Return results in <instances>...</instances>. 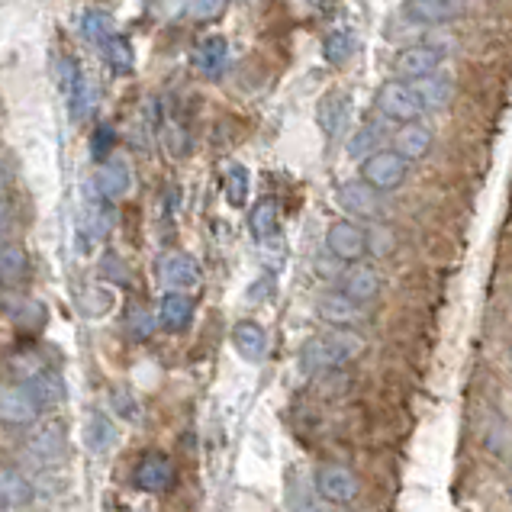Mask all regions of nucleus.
<instances>
[{
	"label": "nucleus",
	"mask_w": 512,
	"mask_h": 512,
	"mask_svg": "<svg viewBox=\"0 0 512 512\" xmlns=\"http://www.w3.org/2000/svg\"><path fill=\"white\" fill-rule=\"evenodd\" d=\"M351 52H355V36H351V29H332V33L326 36L323 42V55L329 65H342L351 58Z\"/></svg>",
	"instance_id": "obj_27"
},
{
	"label": "nucleus",
	"mask_w": 512,
	"mask_h": 512,
	"mask_svg": "<svg viewBox=\"0 0 512 512\" xmlns=\"http://www.w3.org/2000/svg\"><path fill=\"white\" fill-rule=\"evenodd\" d=\"M248 229L258 242H271L281 232V203L274 197H261L248 213Z\"/></svg>",
	"instance_id": "obj_20"
},
{
	"label": "nucleus",
	"mask_w": 512,
	"mask_h": 512,
	"mask_svg": "<svg viewBox=\"0 0 512 512\" xmlns=\"http://www.w3.org/2000/svg\"><path fill=\"white\" fill-rule=\"evenodd\" d=\"M313 487L319 493V500L335 503V506H348V503L358 500L361 480L345 464H319L316 474H313Z\"/></svg>",
	"instance_id": "obj_4"
},
{
	"label": "nucleus",
	"mask_w": 512,
	"mask_h": 512,
	"mask_svg": "<svg viewBox=\"0 0 512 512\" xmlns=\"http://www.w3.org/2000/svg\"><path fill=\"white\" fill-rule=\"evenodd\" d=\"M26 455L33 464L39 467H55L58 461H62L68 455V429L65 422H36L33 435L26 438Z\"/></svg>",
	"instance_id": "obj_6"
},
{
	"label": "nucleus",
	"mask_w": 512,
	"mask_h": 512,
	"mask_svg": "<svg viewBox=\"0 0 512 512\" xmlns=\"http://www.w3.org/2000/svg\"><path fill=\"white\" fill-rule=\"evenodd\" d=\"M377 110L384 120L390 123H419V116L426 113L422 107V97L413 84L406 81H387L384 87L377 91Z\"/></svg>",
	"instance_id": "obj_2"
},
{
	"label": "nucleus",
	"mask_w": 512,
	"mask_h": 512,
	"mask_svg": "<svg viewBox=\"0 0 512 512\" xmlns=\"http://www.w3.org/2000/svg\"><path fill=\"white\" fill-rule=\"evenodd\" d=\"M197 316V303L190 294H178V290H168L158 303V316L155 323H162L168 332H184Z\"/></svg>",
	"instance_id": "obj_16"
},
{
	"label": "nucleus",
	"mask_w": 512,
	"mask_h": 512,
	"mask_svg": "<svg viewBox=\"0 0 512 512\" xmlns=\"http://www.w3.org/2000/svg\"><path fill=\"white\" fill-rule=\"evenodd\" d=\"M409 174V162L393 152V149H377L361 162V181L377 194H390L397 190Z\"/></svg>",
	"instance_id": "obj_3"
},
{
	"label": "nucleus",
	"mask_w": 512,
	"mask_h": 512,
	"mask_svg": "<svg viewBox=\"0 0 512 512\" xmlns=\"http://www.w3.org/2000/svg\"><path fill=\"white\" fill-rule=\"evenodd\" d=\"M316 316L329 323L332 329H355L364 319V306L348 300L345 294H326L316 303Z\"/></svg>",
	"instance_id": "obj_14"
},
{
	"label": "nucleus",
	"mask_w": 512,
	"mask_h": 512,
	"mask_svg": "<svg viewBox=\"0 0 512 512\" xmlns=\"http://www.w3.org/2000/svg\"><path fill=\"white\" fill-rule=\"evenodd\" d=\"M442 68V52L435 46H409L393 58V75L397 81H426Z\"/></svg>",
	"instance_id": "obj_8"
},
{
	"label": "nucleus",
	"mask_w": 512,
	"mask_h": 512,
	"mask_svg": "<svg viewBox=\"0 0 512 512\" xmlns=\"http://www.w3.org/2000/svg\"><path fill=\"white\" fill-rule=\"evenodd\" d=\"M300 512H348L345 506H335V503H310V506H303Z\"/></svg>",
	"instance_id": "obj_37"
},
{
	"label": "nucleus",
	"mask_w": 512,
	"mask_h": 512,
	"mask_svg": "<svg viewBox=\"0 0 512 512\" xmlns=\"http://www.w3.org/2000/svg\"><path fill=\"white\" fill-rule=\"evenodd\" d=\"M65 94H68V104H71V120H87V113H91L97 104V91L81 68L75 71V78H71V84L65 87Z\"/></svg>",
	"instance_id": "obj_23"
},
{
	"label": "nucleus",
	"mask_w": 512,
	"mask_h": 512,
	"mask_svg": "<svg viewBox=\"0 0 512 512\" xmlns=\"http://www.w3.org/2000/svg\"><path fill=\"white\" fill-rule=\"evenodd\" d=\"M158 274H162V284L168 290H178V294H190V290H197L203 274H200V265L194 255L187 252H171L162 258V265H158Z\"/></svg>",
	"instance_id": "obj_9"
},
{
	"label": "nucleus",
	"mask_w": 512,
	"mask_h": 512,
	"mask_svg": "<svg viewBox=\"0 0 512 512\" xmlns=\"http://www.w3.org/2000/svg\"><path fill=\"white\" fill-rule=\"evenodd\" d=\"M0 512H4V509H0Z\"/></svg>",
	"instance_id": "obj_41"
},
{
	"label": "nucleus",
	"mask_w": 512,
	"mask_h": 512,
	"mask_svg": "<svg viewBox=\"0 0 512 512\" xmlns=\"http://www.w3.org/2000/svg\"><path fill=\"white\" fill-rule=\"evenodd\" d=\"M42 416L39 403L33 400V393H29L23 384L17 380H0V426H13V429H29L36 426Z\"/></svg>",
	"instance_id": "obj_5"
},
{
	"label": "nucleus",
	"mask_w": 512,
	"mask_h": 512,
	"mask_svg": "<svg viewBox=\"0 0 512 512\" xmlns=\"http://www.w3.org/2000/svg\"><path fill=\"white\" fill-rule=\"evenodd\" d=\"M364 351V339L355 329H332L326 335H316L300 351V368L306 374H326L351 364Z\"/></svg>",
	"instance_id": "obj_1"
},
{
	"label": "nucleus",
	"mask_w": 512,
	"mask_h": 512,
	"mask_svg": "<svg viewBox=\"0 0 512 512\" xmlns=\"http://www.w3.org/2000/svg\"><path fill=\"white\" fill-rule=\"evenodd\" d=\"M152 323H155L152 316H145V313H136V339H145V335L152 332Z\"/></svg>",
	"instance_id": "obj_36"
},
{
	"label": "nucleus",
	"mask_w": 512,
	"mask_h": 512,
	"mask_svg": "<svg viewBox=\"0 0 512 512\" xmlns=\"http://www.w3.org/2000/svg\"><path fill=\"white\" fill-rule=\"evenodd\" d=\"M232 345H236V351L248 364H261L268 358V332L261 323H255V319L236 323V329H232Z\"/></svg>",
	"instance_id": "obj_17"
},
{
	"label": "nucleus",
	"mask_w": 512,
	"mask_h": 512,
	"mask_svg": "<svg viewBox=\"0 0 512 512\" xmlns=\"http://www.w3.org/2000/svg\"><path fill=\"white\" fill-rule=\"evenodd\" d=\"M29 271V258L20 245L4 242L0 245V281H23Z\"/></svg>",
	"instance_id": "obj_25"
},
{
	"label": "nucleus",
	"mask_w": 512,
	"mask_h": 512,
	"mask_svg": "<svg viewBox=\"0 0 512 512\" xmlns=\"http://www.w3.org/2000/svg\"><path fill=\"white\" fill-rule=\"evenodd\" d=\"M306 4H310V7H316V10H332V4H335V0H306Z\"/></svg>",
	"instance_id": "obj_39"
},
{
	"label": "nucleus",
	"mask_w": 512,
	"mask_h": 512,
	"mask_svg": "<svg viewBox=\"0 0 512 512\" xmlns=\"http://www.w3.org/2000/svg\"><path fill=\"white\" fill-rule=\"evenodd\" d=\"M87 187L107 203L120 200L129 194V187H133V171H129V165L120 162V158H110V162H100V168L94 171V181Z\"/></svg>",
	"instance_id": "obj_13"
},
{
	"label": "nucleus",
	"mask_w": 512,
	"mask_h": 512,
	"mask_svg": "<svg viewBox=\"0 0 512 512\" xmlns=\"http://www.w3.org/2000/svg\"><path fill=\"white\" fill-rule=\"evenodd\" d=\"M226 200L232 203V207H245V200H248V168L245 165L229 168V174H226Z\"/></svg>",
	"instance_id": "obj_30"
},
{
	"label": "nucleus",
	"mask_w": 512,
	"mask_h": 512,
	"mask_svg": "<svg viewBox=\"0 0 512 512\" xmlns=\"http://www.w3.org/2000/svg\"><path fill=\"white\" fill-rule=\"evenodd\" d=\"M7 226H10V200L4 190H0V229H7Z\"/></svg>",
	"instance_id": "obj_38"
},
{
	"label": "nucleus",
	"mask_w": 512,
	"mask_h": 512,
	"mask_svg": "<svg viewBox=\"0 0 512 512\" xmlns=\"http://www.w3.org/2000/svg\"><path fill=\"white\" fill-rule=\"evenodd\" d=\"M0 245H4V239H0Z\"/></svg>",
	"instance_id": "obj_40"
},
{
	"label": "nucleus",
	"mask_w": 512,
	"mask_h": 512,
	"mask_svg": "<svg viewBox=\"0 0 512 512\" xmlns=\"http://www.w3.org/2000/svg\"><path fill=\"white\" fill-rule=\"evenodd\" d=\"M104 145H107V149L113 145V129L110 126H100L97 129V139H94V155L97 158H104Z\"/></svg>",
	"instance_id": "obj_35"
},
{
	"label": "nucleus",
	"mask_w": 512,
	"mask_h": 512,
	"mask_svg": "<svg viewBox=\"0 0 512 512\" xmlns=\"http://www.w3.org/2000/svg\"><path fill=\"white\" fill-rule=\"evenodd\" d=\"M33 503H36L33 477L23 474L20 467H0V509H4V512H23Z\"/></svg>",
	"instance_id": "obj_10"
},
{
	"label": "nucleus",
	"mask_w": 512,
	"mask_h": 512,
	"mask_svg": "<svg viewBox=\"0 0 512 512\" xmlns=\"http://www.w3.org/2000/svg\"><path fill=\"white\" fill-rule=\"evenodd\" d=\"M229 65V42L223 36H207L197 46V68L207 78H219Z\"/></svg>",
	"instance_id": "obj_21"
},
{
	"label": "nucleus",
	"mask_w": 512,
	"mask_h": 512,
	"mask_svg": "<svg viewBox=\"0 0 512 512\" xmlns=\"http://www.w3.org/2000/svg\"><path fill=\"white\" fill-rule=\"evenodd\" d=\"M348 97L345 94H326L319 100V110H316V120H319V129H323L326 136H339L345 129V120H348Z\"/></svg>",
	"instance_id": "obj_22"
},
{
	"label": "nucleus",
	"mask_w": 512,
	"mask_h": 512,
	"mask_svg": "<svg viewBox=\"0 0 512 512\" xmlns=\"http://www.w3.org/2000/svg\"><path fill=\"white\" fill-rule=\"evenodd\" d=\"M380 274L374 271V268H368V265H355V268H348L345 274H342V290L339 294H345L348 300H355V303H371V300H377L380 297Z\"/></svg>",
	"instance_id": "obj_18"
},
{
	"label": "nucleus",
	"mask_w": 512,
	"mask_h": 512,
	"mask_svg": "<svg viewBox=\"0 0 512 512\" xmlns=\"http://www.w3.org/2000/svg\"><path fill=\"white\" fill-rule=\"evenodd\" d=\"M397 152L403 162H419L432 152V129L422 123H403L397 133Z\"/></svg>",
	"instance_id": "obj_19"
},
{
	"label": "nucleus",
	"mask_w": 512,
	"mask_h": 512,
	"mask_svg": "<svg viewBox=\"0 0 512 512\" xmlns=\"http://www.w3.org/2000/svg\"><path fill=\"white\" fill-rule=\"evenodd\" d=\"M87 438H91L94 451H107L116 442L113 422L107 419V413H94L91 416V422H87Z\"/></svg>",
	"instance_id": "obj_29"
},
{
	"label": "nucleus",
	"mask_w": 512,
	"mask_h": 512,
	"mask_svg": "<svg viewBox=\"0 0 512 512\" xmlns=\"http://www.w3.org/2000/svg\"><path fill=\"white\" fill-rule=\"evenodd\" d=\"M484 445H487V451L490 455H496V458H506L509 455V426L503 419H490V426H487V432H484Z\"/></svg>",
	"instance_id": "obj_32"
},
{
	"label": "nucleus",
	"mask_w": 512,
	"mask_h": 512,
	"mask_svg": "<svg viewBox=\"0 0 512 512\" xmlns=\"http://www.w3.org/2000/svg\"><path fill=\"white\" fill-rule=\"evenodd\" d=\"M368 232H364L358 223L351 219H335V223L326 229V248L335 261H345V265H355V261L364 258L368 252Z\"/></svg>",
	"instance_id": "obj_7"
},
{
	"label": "nucleus",
	"mask_w": 512,
	"mask_h": 512,
	"mask_svg": "<svg viewBox=\"0 0 512 512\" xmlns=\"http://www.w3.org/2000/svg\"><path fill=\"white\" fill-rule=\"evenodd\" d=\"M419 97H422V107L426 110H442L448 107L451 94H455V84H451V78H426V84L416 87Z\"/></svg>",
	"instance_id": "obj_26"
},
{
	"label": "nucleus",
	"mask_w": 512,
	"mask_h": 512,
	"mask_svg": "<svg viewBox=\"0 0 512 512\" xmlns=\"http://www.w3.org/2000/svg\"><path fill=\"white\" fill-rule=\"evenodd\" d=\"M110 409L120 419H126V422H139L142 419V406H139V400L133 397L129 390H123V387H116L113 393H110Z\"/></svg>",
	"instance_id": "obj_31"
},
{
	"label": "nucleus",
	"mask_w": 512,
	"mask_h": 512,
	"mask_svg": "<svg viewBox=\"0 0 512 512\" xmlns=\"http://www.w3.org/2000/svg\"><path fill=\"white\" fill-rule=\"evenodd\" d=\"M226 7V0H194V17L197 20H210L219 17V10Z\"/></svg>",
	"instance_id": "obj_34"
},
{
	"label": "nucleus",
	"mask_w": 512,
	"mask_h": 512,
	"mask_svg": "<svg viewBox=\"0 0 512 512\" xmlns=\"http://www.w3.org/2000/svg\"><path fill=\"white\" fill-rule=\"evenodd\" d=\"M377 145H380V126H364L358 129V136L348 142V152L355 155V158H368L371 152H377Z\"/></svg>",
	"instance_id": "obj_33"
},
{
	"label": "nucleus",
	"mask_w": 512,
	"mask_h": 512,
	"mask_svg": "<svg viewBox=\"0 0 512 512\" xmlns=\"http://www.w3.org/2000/svg\"><path fill=\"white\" fill-rule=\"evenodd\" d=\"M335 200H339V207L351 216L358 219H377L384 216V203H380V194L371 190L361 178L358 181H345L339 190H335Z\"/></svg>",
	"instance_id": "obj_12"
},
{
	"label": "nucleus",
	"mask_w": 512,
	"mask_h": 512,
	"mask_svg": "<svg viewBox=\"0 0 512 512\" xmlns=\"http://www.w3.org/2000/svg\"><path fill=\"white\" fill-rule=\"evenodd\" d=\"M133 480L145 493H165L174 484V464L165 455H158V451H149V455L136 464Z\"/></svg>",
	"instance_id": "obj_15"
},
{
	"label": "nucleus",
	"mask_w": 512,
	"mask_h": 512,
	"mask_svg": "<svg viewBox=\"0 0 512 512\" xmlns=\"http://www.w3.org/2000/svg\"><path fill=\"white\" fill-rule=\"evenodd\" d=\"M100 49H104L107 65L116 71V75H129V71H133V65H136V52H133V46H129V42H126L120 33L107 36L104 42H100Z\"/></svg>",
	"instance_id": "obj_24"
},
{
	"label": "nucleus",
	"mask_w": 512,
	"mask_h": 512,
	"mask_svg": "<svg viewBox=\"0 0 512 512\" xmlns=\"http://www.w3.org/2000/svg\"><path fill=\"white\" fill-rule=\"evenodd\" d=\"M81 33L84 39H91V42H104L107 36H113L116 29H113V20L107 17V13H100V10H84V17H81Z\"/></svg>",
	"instance_id": "obj_28"
},
{
	"label": "nucleus",
	"mask_w": 512,
	"mask_h": 512,
	"mask_svg": "<svg viewBox=\"0 0 512 512\" xmlns=\"http://www.w3.org/2000/svg\"><path fill=\"white\" fill-rule=\"evenodd\" d=\"M467 0H406L403 13L406 20L422 23V26H445L464 17Z\"/></svg>",
	"instance_id": "obj_11"
}]
</instances>
